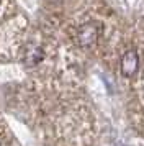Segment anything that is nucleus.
Wrapping results in <instances>:
<instances>
[{
    "instance_id": "1",
    "label": "nucleus",
    "mask_w": 144,
    "mask_h": 146,
    "mask_svg": "<svg viewBox=\"0 0 144 146\" xmlns=\"http://www.w3.org/2000/svg\"><path fill=\"white\" fill-rule=\"evenodd\" d=\"M98 36H100V28H98V25L93 23V21H89V23H84L82 27L79 28L77 41L82 48H89V46H93L97 43Z\"/></svg>"
},
{
    "instance_id": "2",
    "label": "nucleus",
    "mask_w": 144,
    "mask_h": 146,
    "mask_svg": "<svg viewBox=\"0 0 144 146\" xmlns=\"http://www.w3.org/2000/svg\"><path fill=\"white\" fill-rule=\"evenodd\" d=\"M139 67V58L136 51H126L121 58V72L126 77H133Z\"/></svg>"
},
{
    "instance_id": "3",
    "label": "nucleus",
    "mask_w": 144,
    "mask_h": 146,
    "mask_svg": "<svg viewBox=\"0 0 144 146\" xmlns=\"http://www.w3.org/2000/svg\"><path fill=\"white\" fill-rule=\"evenodd\" d=\"M43 58H44V51L41 49V46L30 43V44L25 48V54H23V62H25V66H28V67L36 66V64H39V62L43 61Z\"/></svg>"
}]
</instances>
